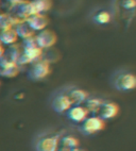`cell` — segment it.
<instances>
[{"label": "cell", "instance_id": "cell-1", "mask_svg": "<svg viewBox=\"0 0 136 151\" xmlns=\"http://www.w3.org/2000/svg\"><path fill=\"white\" fill-rule=\"evenodd\" d=\"M112 85L120 92H129L135 88L136 78L133 73L129 70H119L112 77Z\"/></svg>", "mask_w": 136, "mask_h": 151}, {"label": "cell", "instance_id": "cell-2", "mask_svg": "<svg viewBox=\"0 0 136 151\" xmlns=\"http://www.w3.org/2000/svg\"><path fill=\"white\" fill-rule=\"evenodd\" d=\"M60 136L54 133H42L35 138V151H59Z\"/></svg>", "mask_w": 136, "mask_h": 151}, {"label": "cell", "instance_id": "cell-3", "mask_svg": "<svg viewBox=\"0 0 136 151\" xmlns=\"http://www.w3.org/2000/svg\"><path fill=\"white\" fill-rule=\"evenodd\" d=\"M79 132L83 135H93L95 133L99 132L104 128V120L99 118L98 116H90L86 117L82 122L78 124Z\"/></svg>", "mask_w": 136, "mask_h": 151}, {"label": "cell", "instance_id": "cell-4", "mask_svg": "<svg viewBox=\"0 0 136 151\" xmlns=\"http://www.w3.org/2000/svg\"><path fill=\"white\" fill-rule=\"evenodd\" d=\"M71 106L72 105L63 88L59 89L51 96V108L55 113L65 114Z\"/></svg>", "mask_w": 136, "mask_h": 151}, {"label": "cell", "instance_id": "cell-5", "mask_svg": "<svg viewBox=\"0 0 136 151\" xmlns=\"http://www.w3.org/2000/svg\"><path fill=\"white\" fill-rule=\"evenodd\" d=\"M63 91L66 93L71 105H81L88 98V94L85 92L84 89L80 88L78 86H74V85L63 87Z\"/></svg>", "mask_w": 136, "mask_h": 151}, {"label": "cell", "instance_id": "cell-6", "mask_svg": "<svg viewBox=\"0 0 136 151\" xmlns=\"http://www.w3.org/2000/svg\"><path fill=\"white\" fill-rule=\"evenodd\" d=\"M50 67L47 61H38L34 63L32 67L28 71V78L33 81H39L49 75Z\"/></svg>", "mask_w": 136, "mask_h": 151}, {"label": "cell", "instance_id": "cell-7", "mask_svg": "<svg viewBox=\"0 0 136 151\" xmlns=\"http://www.w3.org/2000/svg\"><path fill=\"white\" fill-rule=\"evenodd\" d=\"M119 112V108L115 102L112 101H103L102 104L100 105L98 112H97V116L101 118L102 120H107V119L114 118Z\"/></svg>", "mask_w": 136, "mask_h": 151}, {"label": "cell", "instance_id": "cell-8", "mask_svg": "<svg viewBox=\"0 0 136 151\" xmlns=\"http://www.w3.org/2000/svg\"><path fill=\"white\" fill-rule=\"evenodd\" d=\"M37 47L39 48H49L53 46L57 42V35L51 30H42L39 34L35 37Z\"/></svg>", "mask_w": 136, "mask_h": 151}, {"label": "cell", "instance_id": "cell-9", "mask_svg": "<svg viewBox=\"0 0 136 151\" xmlns=\"http://www.w3.org/2000/svg\"><path fill=\"white\" fill-rule=\"evenodd\" d=\"M65 114L70 122L79 124L80 122H82L87 117L88 111L82 105H72Z\"/></svg>", "mask_w": 136, "mask_h": 151}, {"label": "cell", "instance_id": "cell-10", "mask_svg": "<svg viewBox=\"0 0 136 151\" xmlns=\"http://www.w3.org/2000/svg\"><path fill=\"white\" fill-rule=\"evenodd\" d=\"M26 22L33 31H42V30H45L49 20L44 14H35V15L28 17Z\"/></svg>", "mask_w": 136, "mask_h": 151}, {"label": "cell", "instance_id": "cell-11", "mask_svg": "<svg viewBox=\"0 0 136 151\" xmlns=\"http://www.w3.org/2000/svg\"><path fill=\"white\" fill-rule=\"evenodd\" d=\"M79 145V140L77 139L74 136L68 135V136H64V137H60V142H59V148H61L62 151H71L74 149L78 148Z\"/></svg>", "mask_w": 136, "mask_h": 151}, {"label": "cell", "instance_id": "cell-12", "mask_svg": "<svg viewBox=\"0 0 136 151\" xmlns=\"http://www.w3.org/2000/svg\"><path fill=\"white\" fill-rule=\"evenodd\" d=\"M112 15L109 11L106 10H99V11L95 12L92 16V20H93L94 24H100V26H103V24H107L111 22Z\"/></svg>", "mask_w": 136, "mask_h": 151}, {"label": "cell", "instance_id": "cell-13", "mask_svg": "<svg viewBox=\"0 0 136 151\" xmlns=\"http://www.w3.org/2000/svg\"><path fill=\"white\" fill-rule=\"evenodd\" d=\"M31 3L35 14H43L52 6V0H33Z\"/></svg>", "mask_w": 136, "mask_h": 151}, {"label": "cell", "instance_id": "cell-14", "mask_svg": "<svg viewBox=\"0 0 136 151\" xmlns=\"http://www.w3.org/2000/svg\"><path fill=\"white\" fill-rule=\"evenodd\" d=\"M17 33L15 30L12 29H4L0 33V42L3 44H13L17 41Z\"/></svg>", "mask_w": 136, "mask_h": 151}, {"label": "cell", "instance_id": "cell-15", "mask_svg": "<svg viewBox=\"0 0 136 151\" xmlns=\"http://www.w3.org/2000/svg\"><path fill=\"white\" fill-rule=\"evenodd\" d=\"M104 100L101 99V98H98V97H89L88 96V98H87L86 100H85V106L84 108L86 109L88 112H98L99 108H100V105L102 104V102H103Z\"/></svg>", "mask_w": 136, "mask_h": 151}, {"label": "cell", "instance_id": "cell-16", "mask_svg": "<svg viewBox=\"0 0 136 151\" xmlns=\"http://www.w3.org/2000/svg\"><path fill=\"white\" fill-rule=\"evenodd\" d=\"M17 12L20 16L22 17H30L32 15H35L34 10H33V6L31 2H21L17 6Z\"/></svg>", "mask_w": 136, "mask_h": 151}, {"label": "cell", "instance_id": "cell-17", "mask_svg": "<svg viewBox=\"0 0 136 151\" xmlns=\"http://www.w3.org/2000/svg\"><path fill=\"white\" fill-rule=\"evenodd\" d=\"M17 33V36H20V37H24L26 38H29V37H32V34H33V30L31 29L29 26L27 24V22L25 24H20L17 27V29L15 30Z\"/></svg>", "mask_w": 136, "mask_h": 151}, {"label": "cell", "instance_id": "cell-18", "mask_svg": "<svg viewBox=\"0 0 136 151\" xmlns=\"http://www.w3.org/2000/svg\"><path fill=\"white\" fill-rule=\"evenodd\" d=\"M17 73H18V69H17L16 64H12L0 70V75L4 76V77H14L17 75Z\"/></svg>", "mask_w": 136, "mask_h": 151}, {"label": "cell", "instance_id": "cell-19", "mask_svg": "<svg viewBox=\"0 0 136 151\" xmlns=\"http://www.w3.org/2000/svg\"><path fill=\"white\" fill-rule=\"evenodd\" d=\"M135 6H136V1L135 0H122L121 1V6L125 10H134L135 9Z\"/></svg>", "mask_w": 136, "mask_h": 151}, {"label": "cell", "instance_id": "cell-20", "mask_svg": "<svg viewBox=\"0 0 136 151\" xmlns=\"http://www.w3.org/2000/svg\"><path fill=\"white\" fill-rule=\"evenodd\" d=\"M2 54H3V48H2V46L0 45V59L2 58Z\"/></svg>", "mask_w": 136, "mask_h": 151}, {"label": "cell", "instance_id": "cell-21", "mask_svg": "<svg viewBox=\"0 0 136 151\" xmlns=\"http://www.w3.org/2000/svg\"><path fill=\"white\" fill-rule=\"evenodd\" d=\"M8 1H10V2H12V3H18L20 0H8Z\"/></svg>", "mask_w": 136, "mask_h": 151}, {"label": "cell", "instance_id": "cell-22", "mask_svg": "<svg viewBox=\"0 0 136 151\" xmlns=\"http://www.w3.org/2000/svg\"><path fill=\"white\" fill-rule=\"evenodd\" d=\"M71 151H83L82 149H79V148H76V149H74V150H71Z\"/></svg>", "mask_w": 136, "mask_h": 151}]
</instances>
